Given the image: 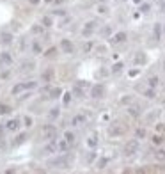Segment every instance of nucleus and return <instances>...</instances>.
<instances>
[{
  "label": "nucleus",
  "mask_w": 165,
  "mask_h": 174,
  "mask_svg": "<svg viewBox=\"0 0 165 174\" xmlns=\"http://www.w3.org/2000/svg\"><path fill=\"white\" fill-rule=\"evenodd\" d=\"M41 133H43L44 139H55V137H57V128H55L53 124H46V126H43Z\"/></svg>",
  "instance_id": "nucleus-1"
},
{
  "label": "nucleus",
  "mask_w": 165,
  "mask_h": 174,
  "mask_svg": "<svg viewBox=\"0 0 165 174\" xmlns=\"http://www.w3.org/2000/svg\"><path fill=\"white\" fill-rule=\"evenodd\" d=\"M103 94H105V87L101 83H94L91 87V98L98 100V98H103Z\"/></svg>",
  "instance_id": "nucleus-2"
},
{
  "label": "nucleus",
  "mask_w": 165,
  "mask_h": 174,
  "mask_svg": "<svg viewBox=\"0 0 165 174\" xmlns=\"http://www.w3.org/2000/svg\"><path fill=\"white\" fill-rule=\"evenodd\" d=\"M137 151H139V140H137V139L130 140V142L124 146V153L126 154H135Z\"/></svg>",
  "instance_id": "nucleus-3"
},
{
  "label": "nucleus",
  "mask_w": 165,
  "mask_h": 174,
  "mask_svg": "<svg viewBox=\"0 0 165 174\" xmlns=\"http://www.w3.org/2000/svg\"><path fill=\"white\" fill-rule=\"evenodd\" d=\"M68 164H69V160H68L66 156H61V158H55V160H50V162H48L50 167H68Z\"/></svg>",
  "instance_id": "nucleus-4"
},
{
  "label": "nucleus",
  "mask_w": 165,
  "mask_h": 174,
  "mask_svg": "<svg viewBox=\"0 0 165 174\" xmlns=\"http://www.w3.org/2000/svg\"><path fill=\"white\" fill-rule=\"evenodd\" d=\"M126 32H117V34H114L112 39H110V43H114V44H119V43H124L126 41Z\"/></svg>",
  "instance_id": "nucleus-5"
},
{
  "label": "nucleus",
  "mask_w": 165,
  "mask_h": 174,
  "mask_svg": "<svg viewBox=\"0 0 165 174\" xmlns=\"http://www.w3.org/2000/svg\"><path fill=\"white\" fill-rule=\"evenodd\" d=\"M5 128L11 130V132H16V130L20 128V119H16V117H14V119H9V121L5 123Z\"/></svg>",
  "instance_id": "nucleus-6"
},
{
  "label": "nucleus",
  "mask_w": 165,
  "mask_h": 174,
  "mask_svg": "<svg viewBox=\"0 0 165 174\" xmlns=\"http://www.w3.org/2000/svg\"><path fill=\"white\" fill-rule=\"evenodd\" d=\"M61 48H62L64 53H73V44H71L69 39H62L61 41Z\"/></svg>",
  "instance_id": "nucleus-7"
},
{
  "label": "nucleus",
  "mask_w": 165,
  "mask_h": 174,
  "mask_svg": "<svg viewBox=\"0 0 165 174\" xmlns=\"http://www.w3.org/2000/svg\"><path fill=\"white\" fill-rule=\"evenodd\" d=\"M94 27H96V23H94V21H89V23H85V27H83L82 34H83V36H91V34L94 32Z\"/></svg>",
  "instance_id": "nucleus-8"
},
{
  "label": "nucleus",
  "mask_w": 165,
  "mask_h": 174,
  "mask_svg": "<svg viewBox=\"0 0 165 174\" xmlns=\"http://www.w3.org/2000/svg\"><path fill=\"white\" fill-rule=\"evenodd\" d=\"M0 39H2L4 44H11L14 37H12V34H9V32H2V34H0Z\"/></svg>",
  "instance_id": "nucleus-9"
},
{
  "label": "nucleus",
  "mask_w": 165,
  "mask_h": 174,
  "mask_svg": "<svg viewBox=\"0 0 165 174\" xmlns=\"http://www.w3.org/2000/svg\"><path fill=\"white\" fill-rule=\"evenodd\" d=\"M146 61H147V57H146V53H142V51H139V53L135 55V64H137V66L146 64Z\"/></svg>",
  "instance_id": "nucleus-10"
},
{
  "label": "nucleus",
  "mask_w": 165,
  "mask_h": 174,
  "mask_svg": "<svg viewBox=\"0 0 165 174\" xmlns=\"http://www.w3.org/2000/svg\"><path fill=\"white\" fill-rule=\"evenodd\" d=\"M153 34H155V39H156V41L162 37V25H160V23H155V27H153Z\"/></svg>",
  "instance_id": "nucleus-11"
},
{
  "label": "nucleus",
  "mask_w": 165,
  "mask_h": 174,
  "mask_svg": "<svg viewBox=\"0 0 165 174\" xmlns=\"http://www.w3.org/2000/svg\"><path fill=\"white\" fill-rule=\"evenodd\" d=\"M87 146H89V147H96V146H98V135H96V133H93V135L87 139Z\"/></svg>",
  "instance_id": "nucleus-12"
},
{
  "label": "nucleus",
  "mask_w": 165,
  "mask_h": 174,
  "mask_svg": "<svg viewBox=\"0 0 165 174\" xmlns=\"http://www.w3.org/2000/svg\"><path fill=\"white\" fill-rule=\"evenodd\" d=\"M68 140H66V139H64V140H59V142H57V149H59V151H62V153H66V151H68Z\"/></svg>",
  "instance_id": "nucleus-13"
},
{
  "label": "nucleus",
  "mask_w": 165,
  "mask_h": 174,
  "mask_svg": "<svg viewBox=\"0 0 165 174\" xmlns=\"http://www.w3.org/2000/svg\"><path fill=\"white\" fill-rule=\"evenodd\" d=\"M73 94H75L76 98H83V96H85V92H83V89L80 85H75V87H73Z\"/></svg>",
  "instance_id": "nucleus-14"
},
{
  "label": "nucleus",
  "mask_w": 165,
  "mask_h": 174,
  "mask_svg": "<svg viewBox=\"0 0 165 174\" xmlns=\"http://www.w3.org/2000/svg\"><path fill=\"white\" fill-rule=\"evenodd\" d=\"M62 94V89H59V87H55V89H50V96L48 98H52V100H55V98H59Z\"/></svg>",
  "instance_id": "nucleus-15"
},
{
  "label": "nucleus",
  "mask_w": 165,
  "mask_h": 174,
  "mask_svg": "<svg viewBox=\"0 0 165 174\" xmlns=\"http://www.w3.org/2000/svg\"><path fill=\"white\" fill-rule=\"evenodd\" d=\"M123 68H124L123 62H115V64L112 66V73H114V75H119V73L123 71Z\"/></svg>",
  "instance_id": "nucleus-16"
},
{
  "label": "nucleus",
  "mask_w": 165,
  "mask_h": 174,
  "mask_svg": "<svg viewBox=\"0 0 165 174\" xmlns=\"http://www.w3.org/2000/svg\"><path fill=\"white\" fill-rule=\"evenodd\" d=\"M0 59H2V62H5V64H11V62H12V59H11V55L7 53V51L0 53Z\"/></svg>",
  "instance_id": "nucleus-17"
},
{
  "label": "nucleus",
  "mask_w": 165,
  "mask_h": 174,
  "mask_svg": "<svg viewBox=\"0 0 165 174\" xmlns=\"http://www.w3.org/2000/svg\"><path fill=\"white\" fill-rule=\"evenodd\" d=\"M155 156H156V160H162V162H165V149H158L155 153Z\"/></svg>",
  "instance_id": "nucleus-18"
},
{
  "label": "nucleus",
  "mask_w": 165,
  "mask_h": 174,
  "mask_svg": "<svg viewBox=\"0 0 165 174\" xmlns=\"http://www.w3.org/2000/svg\"><path fill=\"white\" fill-rule=\"evenodd\" d=\"M21 91H25V85H23V83H18V85L12 87V94H20Z\"/></svg>",
  "instance_id": "nucleus-19"
},
{
  "label": "nucleus",
  "mask_w": 165,
  "mask_h": 174,
  "mask_svg": "<svg viewBox=\"0 0 165 174\" xmlns=\"http://www.w3.org/2000/svg\"><path fill=\"white\" fill-rule=\"evenodd\" d=\"M64 139H66V140H68L69 144H73V142H75V133L66 132V133H64Z\"/></svg>",
  "instance_id": "nucleus-20"
},
{
  "label": "nucleus",
  "mask_w": 165,
  "mask_h": 174,
  "mask_svg": "<svg viewBox=\"0 0 165 174\" xmlns=\"http://www.w3.org/2000/svg\"><path fill=\"white\" fill-rule=\"evenodd\" d=\"M158 82H160V80H158V76H151V78H149V87L156 89V87H158Z\"/></svg>",
  "instance_id": "nucleus-21"
},
{
  "label": "nucleus",
  "mask_w": 165,
  "mask_h": 174,
  "mask_svg": "<svg viewBox=\"0 0 165 174\" xmlns=\"http://www.w3.org/2000/svg\"><path fill=\"white\" fill-rule=\"evenodd\" d=\"M11 112V107L9 105H0V115H5V114Z\"/></svg>",
  "instance_id": "nucleus-22"
},
{
  "label": "nucleus",
  "mask_w": 165,
  "mask_h": 174,
  "mask_svg": "<svg viewBox=\"0 0 165 174\" xmlns=\"http://www.w3.org/2000/svg\"><path fill=\"white\" fill-rule=\"evenodd\" d=\"M25 139H27V135H25V133L18 135V137H16V140H14V146H18V144H23V142H25Z\"/></svg>",
  "instance_id": "nucleus-23"
},
{
  "label": "nucleus",
  "mask_w": 165,
  "mask_h": 174,
  "mask_svg": "<svg viewBox=\"0 0 165 174\" xmlns=\"http://www.w3.org/2000/svg\"><path fill=\"white\" fill-rule=\"evenodd\" d=\"M110 135H121L123 133V128H115V126H110Z\"/></svg>",
  "instance_id": "nucleus-24"
},
{
  "label": "nucleus",
  "mask_w": 165,
  "mask_h": 174,
  "mask_svg": "<svg viewBox=\"0 0 165 174\" xmlns=\"http://www.w3.org/2000/svg\"><path fill=\"white\" fill-rule=\"evenodd\" d=\"M83 121H85V115H76L71 121V124H80V123H83Z\"/></svg>",
  "instance_id": "nucleus-25"
},
{
  "label": "nucleus",
  "mask_w": 165,
  "mask_h": 174,
  "mask_svg": "<svg viewBox=\"0 0 165 174\" xmlns=\"http://www.w3.org/2000/svg\"><path fill=\"white\" fill-rule=\"evenodd\" d=\"M135 135H137V139H144L146 137V130L144 128H139V130L135 132Z\"/></svg>",
  "instance_id": "nucleus-26"
},
{
  "label": "nucleus",
  "mask_w": 165,
  "mask_h": 174,
  "mask_svg": "<svg viewBox=\"0 0 165 174\" xmlns=\"http://www.w3.org/2000/svg\"><path fill=\"white\" fill-rule=\"evenodd\" d=\"M144 96H146V98H155V89H153V87H149V89L144 92Z\"/></svg>",
  "instance_id": "nucleus-27"
},
{
  "label": "nucleus",
  "mask_w": 165,
  "mask_h": 174,
  "mask_svg": "<svg viewBox=\"0 0 165 174\" xmlns=\"http://www.w3.org/2000/svg\"><path fill=\"white\" fill-rule=\"evenodd\" d=\"M149 9H151V5H149V4H144V2L140 4V12H149Z\"/></svg>",
  "instance_id": "nucleus-28"
},
{
  "label": "nucleus",
  "mask_w": 165,
  "mask_h": 174,
  "mask_svg": "<svg viewBox=\"0 0 165 174\" xmlns=\"http://www.w3.org/2000/svg\"><path fill=\"white\" fill-rule=\"evenodd\" d=\"M107 164H108V160H107V158H100V160H98V169H103Z\"/></svg>",
  "instance_id": "nucleus-29"
},
{
  "label": "nucleus",
  "mask_w": 165,
  "mask_h": 174,
  "mask_svg": "<svg viewBox=\"0 0 165 174\" xmlns=\"http://www.w3.org/2000/svg\"><path fill=\"white\" fill-rule=\"evenodd\" d=\"M43 25H44V27H52V18H50V16H44V18H43Z\"/></svg>",
  "instance_id": "nucleus-30"
},
{
  "label": "nucleus",
  "mask_w": 165,
  "mask_h": 174,
  "mask_svg": "<svg viewBox=\"0 0 165 174\" xmlns=\"http://www.w3.org/2000/svg\"><path fill=\"white\" fill-rule=\"evenodd\" d=\"M153 142L155 144H162L163 142V137H162V135H155V137H153Z\"/></svg>",
  "instance_id": "nucleus-31"
},
{
  "label": "nucleus",
  "mask_w": 165,
  "mask_h": 174,
  "mask_svg": "<svg viewBox=\"0 0 165 174\" xmlns=\"http://www.w3.org/2000/svg\"><path fill=\"white\" fill-rule=\"evenodd\" d=\"M69 100H71V92H66L64 94V105H69Z\"/></svg>",
  "instance_id": "nucleus-32"
},
{
  "label": "nucleus",
  "mask_w": 165,
  "mask_h": 174,
  "mask_svg": "<svg viewBox=\"0 0 165 174\" xmlns=\"http://www.w3.org/2000/svg\"><path fill=\"white\" fill-rule=\"evenodd\" d=\"M23 85H25V89H34V87H36V82H25Z\"/></svg>",
  "instance_id": "nucleus-33"
},
{
  "label": "nucleus",
  "mask_w": 165,
  "mask_h": 174,
  "mask_svg": "<svg viewBox=\"0 0 165 174\" xmlns=\"http://www.w3.org/2000/svg\"><path fill=\"white\" fill-rule=\"evenodd\" d=\"M23 121H25V126H32V117H30V115H27Z\"/></svg>",
  "instance_id": "nucleus-34"
},
{
  "label": "nucleus",
  "mask_w": 165,
  "mask_h": 174,
  "mask_svg": "<svg viewBox=\"0 0 165 174\" xmlns=\"http://www.w3.org/2000/svg\"><path fill=\"white\" fill-rule=\"evenodd\" d=\"M158 7H160L162 12H165V0H160V2H158Z\"/></svg>",
  "instance_id": "nucleus-35"
},
{
  "label": "nucleus",
  "mask_w": 165,
  "mask_h": 174,
  "mask_svg": "<svg viewBox=\"0 0 165 174\" xmlns=\"http://www.w3.org/2000/svg\"><path fill=\"white\" fill-rule=\"evenodd\" d=\"M59 115V108H52V112H50V117H57Z\"/></svg>",
  "instance_id": "nucleus-36"
},
{
  "label": "nucleus",
  "mask_w": 165,
  "mask_h": 174,
  "mask_svg": "<svg viewBox=\"0 0 165 174\" xmlns=\"http://www.w3.org/2000/svg\"><path fill=\"white\" fill-rule=\"evenodd\" d=\"M130 114H132V115H139V108H137V107L130 108Z\"/></svg>",
  "instance_id": "nucleus-37"
},
{
  "label": "nucleus",
  "mask_w": 165,
  "mask_h": 174,
  "mask_svg": "<svg viewBox=\"0 0 165 174\" xmlns=\"http://www.w3.org/2000/svg\"><path fill=\"white\" fill-rule=\"evenodd\" d=\"M32 48H34V51H36V53H41V46H39V44H37V43H36V44H34V46H32Z\"/></svg>",
  "instance_id": "nucleus-38"
},
{
  "label": "nucleus",
  "mask_w": 165,
  "mask_h": 174,
  "mask_svg": "<svg viewBox=\"0 0 165 174\" xmlns=\"http://www.w3.org/2000/svg\"><path fill=\"white\" fill-rule=\"evenodd\" d=\"M98 11H100V12H101V14H105V12H107V7H105V5H100V7H98Z\"/></svg>",
  "instance_id": "nucleus-39"
},
{
  "label": "nucleus",
  "mask_w": 165,
  "mask_h": 174,
  "mask_svg": "<svg viewBox=\"0 0 165 174\" xmlns=\"http://www.w3.org/2000/svg\"><path fill=\"white\" fill-rule=\"evenodd\" d=\"M91 46H93V44H91V43H87V44L83 46V51H89V50H91Z\"/></svg>",
  "instance_id": "nucleus-40"
},
{
  "label": "nucleus",
  "mask_w": 165,
  "mask_h": 174,
  "mask_svg": "<svg viewBox=\"0 0 165 174\" xmlns=\"http://www.w3.org/2000/svg\"><path fill=\"white\" fill-rule=\"evenodd\" d=\"M139 75V69H133V71H130V76H137Z\"/></svg>",
  "instance_id": "nucleus-41"
},
{
  "label": "nucleus",
  "mask_w": 165,
  "mask_h": 174,
  "mask_svg": "<svg viewBox=\"0 0 165 174\" xmlns=\"http://www.w3.org/2000/svg\"><path fill=\"white\" fill-rule=\"evenodd\" d=\"M39 2H41V0H30V4H34V5H36V4H39Z\"/></svg>",
  "instance_id": "nucleus-42"
},
{
  "label": "nucleus",
  "mask_w": 165,
  "mask_h": 174,
  "mask_svg": "<svg viewBox=\"0 0 165 174\" xmlns=\"http://www.w3.org/2000/svg\"><path fill=\"white\" fill-rule=\"evenodd\" d=\"M135 4H142V2H144V0H133Z\"/></svg>",
  "instance_id": "nucleus-43"
},
{
  "label": "nucleus",
  "mask_w": 165,
  "mask_h": 174,
  "mask_svg": "<svg viewBox=\"0 0 165 174\" xmlns=\"http://www.w3.org/2000/svg\"><path fill=\"white\" fill-rule=\"evenodd\" d=\"M0 137H2V128H0Z\"/></svg>",
  "instance_id": "nucleus-44"
},
{
  "label": "nucleus",
  "mask_w": 165,
  "mask_h": 174,
  "mask_svg": "<svg viewBox=\"0 0 165 174\" xmlns=\"http://www.w3.org/2000/svg\"><path fill=\"white\" fill-rule=\"evenodd\" d=\"M98 2H107V0H98Z\"/></svg>",
  "instance_id": "nucleus-45"
},
{
  "label": "nucleus",
  "mask_w": 165,
  "mask_h": 174,
  "mask_svg": "<svg viewBox=\"0 0 165 174\" xmlns=\"http://www.w3.org/2000/svg\"><path fill=\"white\" fill-rule=\"evenodd\" d=\"M163 69H165V61H163Z\"/></svg>",
  "instance_id": "nucleus-46"
},
{
  "label": "nucleus",
  "mask_w": 165,
  "mask_h": 174,
  "mask_svg": "<svg viewBox=\"0 0 165 174\" xmlns=\"http://www.w3.org/2000/svg\"><path fill=\"white\" fill-rule=\"evenodd\" d=\"M46 2H53V0H46Z\"/></svg>",
  "instance_id": "nucleus-47"
},
{
  "label": "nucleus",
  "mask_w": 165,
  "mask_h": 174,
  "mask_svg": "<svg viewBox=\"0 0 165 174\" xmlns=\"http://www.w3.org/2000/svg\"><path fill=\"white\" fill-rule=\"evenodd\" d=\"M123 2H124V0H123Z\"/></svg>",
  "instance_id": "nucleus-48"
}]
</instances>
